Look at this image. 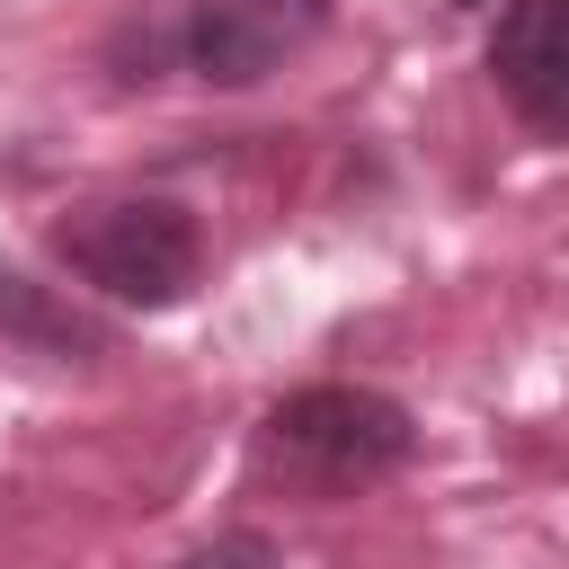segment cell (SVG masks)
Returning <instances> with one entry per match:
<instances>
[{"instance_id":"obj_2","label":"cell","mask_w":569,"mask_h":569,"mask_svg":"<svg viewBox=\"0 0 569 569\" xmlns=\"http://www.w3.org/2000/svg\"><path fill=\"white\" fill-rule=\"evenodd\" d=\"M53 249L80 284H98L124 311H178L204 276V231L169 196H98L71 222H53Z\"/></svg>"},{"instance_id":"obj_6","label":"cell","mask_w":569,"mask_h":569,"mask_svg":"<svg viewBox=\"0 0 569 569\" xmlns=\"http://www.w3.org/2000/svg\"><path fill=\"white\" fill-rule=\"evenodd\" d=\"M178 569H284V551H276L258 525H222V533H204Z\"/></svg>"},{"instance_id":"obj_5","label":"cell","mask_w":569,"mask_h":569,"mask_svg":"<svg viewBox=\"0 0 569 569\" xmlns=\"http://www.w3.org/2000/svg\"><path fill=\"white\" fill-rule=\"evenodd\" d=\"M0 329H9L18 347L53 356V365H98V356L116 347V329H107L98 311H80L71 293L36 284L27 267H0Z\"/></svg>"},{"instance_id":"obj_7","label":"cell","mask_w":569,"mask_h":569,"mask_svg":"<svg viewBox=\"0 0 569 569\" xmlns=\"http://www.w3.org/2000/svg\"><path fill=\"white\" fill-rule=\"evenodd\" d=\"M258 9H267V18H284V27H311V18H320V0H258Z\"/></svg>"},{"instance_id":"obj_4","label":"cell","mask_w":569,"mask_h":569,"mask_svg":"<svg viewBox=\"0 0 569 569\" xmlns=\"http://www.w3.org/2000/svg\"><path fill=\"white\" fill-rule=\"evenodd\" d=\"M293 36H302V27L267 18L258 0H196V9L178 18V62H187L196 80H213V89H258V80L293 53Z\"/></svg>"},{"instance_id":"obj_1","label":"cell","mask_w":569,"mask_h":569,"mask_svg":"<svg viewBox=\"0 0 569 569\" xmlns=\"http://www.w3.org/2000/svg\"><path fill=\"white\" fill-rule=\"evenodd\" d=\"M418 453V418L373 382H302L258 427V471L302 498H356Z\"/></svg>"},{"instance_id":"obj_3","label":"cell","mask_w":569,"mask_h":569,"mask_svg":"<svg viewBox=\"0 0 569 569\" xmlns=\"http://www.w3.org/2000/svg\"><path fill=\"white\" fill-rule=\"evenodd\" d=\"M489 80L542 142H569V0H498Z\"/></svg>"}]
</instances>
